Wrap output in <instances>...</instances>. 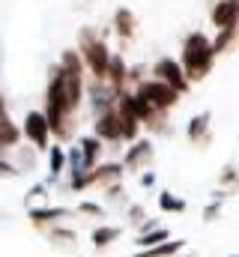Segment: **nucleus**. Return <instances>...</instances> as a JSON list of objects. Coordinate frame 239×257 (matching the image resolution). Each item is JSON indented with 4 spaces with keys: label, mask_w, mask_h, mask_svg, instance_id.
<instances>
[{
    "label": "nucleus",
    "mask_w": 239,
    "mask_h": 257,
    "mask_svg": "<svg viewBox=\"0 0 239 257\" xmlns=\"http://www.w3.org/2000/svg\"><path fill=\"white\" fill-rule=\"evenodd\" d=\"M182 66V75L188 78V84H197L203 81L209 72H212V63H215V54L209 48V36L194 30L182 39V57L177 60Z\"/></svg>",
    "instance_id": "obj_1"
},
{
    "label": "nucleus",
    "mask_w": 239,
    "mask_h": 257,
    "mask_svg": "<svg viewBox=\"0 0 239 257\" xmlns=\"http://www.w3.org/2000/svg\"><path fill=\"white\" fill-rule=\"evenodd\" d=\"M78 54L84 60V69H90L93 81H105L111 51H108V42L93 27H81V33H78Z\"/></svg>",
    "instance_id": "obj_2"
},
{
    "label": "nucleus",
    "mask_w": 239,
    "mask_h": 257,
    "mask_svg": "<svg viewBox=\"0 0 239 257\" xmlns=\"http://www.w3.org/2000/svg\"><path fill=\"white\" fill-rule=\"evenodd\" d=\"M123 177H126V171H123L120 162H105V165H96V168L84 171L78 180H72L69 189L75 194H81V192H87V189H105L111 183H123Z\"/></svg>",
    "instance_id": "obj_3"
},
{
    "label": "nucleus",
    "mask_w": 239,
    "mask_h": 257,
    "mask_svg": "<svg viewBox=\"0 0 239 257\" xmlns=\"http://www.w3.org/2000/svg\"><path fill=\"white\" fill-rule=\"evenodd\" d=\"M132 93H138L141 99H147V105H150L153 111H159V114H168L171 108H177L179 99H182L177 90H171L168 84H162V81H156V78H144Z\"/></svg>",
    "instance_id": "obj_4"
},
{
    "label": "nucleus",
    "mask_w": 239,
    "mask_h": 257,
    "mask_svg": "<svg viewBox=\"0 0 239 257\" xmlns=\"http://www.w3.org/2000/svg\"><path fill=\"white\" fill-rule=\"evenodd\" d=\"M153 159H156V147H153V141H150V138H135L132 147H126L120 165H123V171L144 174V171H150Z\"/></svg>",
    "instance_id": "obj_5"
},
{
    "label": "nucleus",
    "mask_w": 239,
    "mask_h": 257,
    "mask_svg": "<svg viewBox=\"0 0 239 257\" xmlns=\"http://www.w3.org/2000/svg\"><path fill=\"white\" fill-rule=\"evenodd\" d=\"M21 135L30 141V147H33L36 153H48V147H51V132H48V123H45L42 111H27V114H24Z\"/></svg>",
    "instance_id": "obj_6"
},
{
    "label": "nucleus",
    "mask_w": 239,
    "mask_h": 257,
    "mask_svg": "<svg viewBox=\"0 0 239 257\" xmlns=\"http://www.w3.org/2000/svg\"><path fill=\"white\" fill-rule=\"evenodd\" d=\"M69 215H75V209L72 206H30L27 209V221H30V227L33 230H39V233H45L48 227H54V224H63Z\"/></svg>",
    "instance_id": "obj_7"
},
{
    "label": "nucleus",
    "mask_w": 239,
    "mask_h": 257,
    "mask_svg": "<svg viewBox=\"0 0 239 257\" xmlns=\"http://www.w3.org/2000/svg\"><path fill=\"white\" fill-rule=\"evenodd\" d=\"M153 78H156V81H162V84H168L171 90H177L179 96L191 90L188 78L182 75V66H179L177 60H171V57H159V60L153 63Z\"/></svg>",
    "instance_id": "obj_8"
},
{
    "label": "nucleus",
    "mask_w": 239,
    "mask_h": 257,
    "mask_svg": "<svg viewBox=\"0 0 239 257\" xmlns=\"http://www.w3.org/2000/svg\"><path fill=\"white\" fill-rule=\"evenodd\" d=\"M120 123L123 120H120L117 108L99 114L96 123H93V138H99L102 144H123V128H120Z\"/></svg>",
    "instance_id": "obj_9"
},
{
    "label": "nucleus",
    "mask_w": 239,
    "mask_h": 257,
    "mask_svg": "<svg viewBox=\"0 0 239 257\" xmlns=\"http://www.w3.org/2000/svg\"><path fill=\"white\" fill-rule=\"evenodd\" d=\"M212 114L209 111H200V114H194L191 120H188V126H185V138H188V144L191 147H197V150H206L209 147V141H212Z\"/></svg>",
    "instance_id": "obj_10"
},
{
    "label": "nucleus",
    "mask_w": 239,
    "mask_h": 257,
    "mask_svg": "<svg viewBox=\"0 0 239 257\" xmlns=\"http://www.w3.org/2000/svg\"><path fill=\"white\" fill-rule=\"evenodd\" d=\"M209 21L215 30H224V27H236L239 24V0H218L209 12Z\"/></svg>",
    "instance_id": "obj_11"
},
{
    "label": "nucleus",
    "mask_w": 239,
    "mask_h": 257,
    "mask_svg": "<svg viewBox=\"0 0 239 257\" xmlns=\"http://www.w3.org/2000/svg\"><path fill=\"white\" fill-rule=\"evenodd\" d=\"M90 102H93V114L99 117V114H105V111H111L117 105V93L105 81H93L90 84Z\"/></svg>",
    "instance_id": "obj_12"
},
{
    "label": "nucleus",
    "mask_w": 239,
    "mask_h": 257,
    "mask_svg": "<svg viewBox=\"0 0 239 257\" xmlns=\"http://www.w3.org/2000/svg\"><path fill=\"white\" fill-rule=\"evenodd\" d=\"M114 33L120 36V42H132L138 36V15L129 6H120L114 12Z\"/></svg>",
    "instance_id": "obj_13"
},
{
    "label": "nucleus",
    "mask_w": 239,
    "mask_h": 257,
    "mask_svg": "<svg viewBox=\"0 0 239 257\" xmlns=\"http://www.w3.org/2000/svg\"><path fill=\"white\" fill-rule=\"evenodd\" d=\"M45 239H48V245L57 248V251H75V245H78V230H72V227H66V224H54V227L45 230Z\"/></svg>",
    "instance_id": "obj_14"
},
{
    "label": "nucleus",
    "mask_w": 239,
    "mask_h": 257,
    "mask_svg": "<svg viewBox=\"0 0 239 257\" xmlns=\"http://www.w3.org/2000/svg\"><path fill=\"white\" fill-rule=\"evenodd\" d=\"M120 233H123V227H117V224H96L90 230V245L96 251H105V248H111L120 239Z\"/></svg>",
    "instance_id": "obj_15"
},
{
    "label": "nucleus",
    "mask_w": 239,
    "mask_h": 257,
    "mask_svg": "<svg viewBox=\"0 0 239 257\" xmlns=\"http://www.w3.org/2000/svg\"><path fill=\"white\" fill-rule=\"evenodd\" d=\"M78 150H81V162H84V171H90V168H96L99 165V159H102V141L99 138H93V135H84V138H78Z\"/></svg>",
    "instance_id": "obj_16"
},
{
    "label": "nucleus",
    "mask_w": 239,
    "mask_h": 257,
    "mask_svg": "<svg viewBox=\"0 0 239 257\" xmlns=\"http://www.w3.org/2000/svg\"><path fill=\"white\" fill-rule=\"evenodd\" d=\"M126 72H129V63L123 60V54H111V60H108V75H105V84H108L114 93H123V90H126Z\"/></svg>",
    "instance_id": "obj_17"
},
{
    "label": "nucleus",
    "mask_w": 239,
    "mask_h": 257,
    "mask_svg": "<svg viewBox=\"0 0 239 257\" xmlns=\"http://www.w3.org/2000/svg\"><path fill=\"white\" fill-rule=\"evenodd\" d=\"M185 245H188V239H168V242H159V245H153V248H141V251H135L132 257H177L185 251Z\"/></svg>",
    "instance_id": "obj_18"
},
{
    "label": "nucleus",
    "mask_w": 239,
    "mask_h": 257,
    "mask_svg": "<svg viewBox=\"0 0 239 257\" xmlns=\"http://www.w3.org/2000/svg\"><path fill=\"white\" fill-rule=\"evenodd\" d=\"M168 239H174L171 236V227H153V230H144V233H138L135 236V248L141 251V248H153V245H159V242H168Z\"/></svg>",
    "instance_id": "obj_19"
},
{
    "label": "nucleus",
    "mask_w": 239,
    "mask_h": 257,
    "mask_svg": "<svg viewBox=\"0 0 239 257\" xmlns=\"http://www.w3.org/2000/svg\"><path fill=\"white\" fill-rule=\"evenodd\" d=\"M215 192H221L224 197H233L239 192V168L236 165H224L221 168V174H218V189Z\"/></svg>",
    "instance_id": "obj_20"
},
{
    "label": "nucleus",
    "mask_w": 239,
    "mask_h": 257,
    "mask_svg": "<svg viewBox=\"0 0 239 257\" xmlns=\"http://www.w3.org/2000/svg\"><path fill=\"white\" fill-rule=\"evenodd\" d=\"M66 174V150L60 144H51L48 147V177L60 180Z\"/></svg>",
    "instance_id": "obj_21"
},
{
    "label": "nucleus",
    "mask_w": 239,
    "mask_h": 257,
    "mask_svg": "<svg viewBox=\"0 0 239 257\" xmlns=\"http://www.w3.org/2000/svg\"><path fill=\"white\" fill-rule=\"evenodd\" d=\"M185 206H188V203H185L179 194H174V192H162V194H159V209H162V212L182 215V212H185Z\"/></svg>",
    "instance_id": "obj_22"
},
{
    "label": "nucleus",
    "mask_w": 239,
    "mask_h": 257,
    "mask_svg": "<svg viewBox=\"0 0 239 257\" xmlns=\"http://www.w3.org/2000/svg\"><path fill=\"white\" fill-rule=\"evenodd\" d=\"M84 174V162H81V150H78V144L72 147V150H66V177H69V183L72 180H78Z\"/></svg>",
    "instance_id": "obj_23"
},
{
    "label": "nucleus",
    "mask_w": 239,
    "mask_h": 257,
    "mask_svg": "<svg viewBox=\"0 0 239 257\" xmlns=\"http://www.w3.org/2000/svg\"><path fill=\"white\" fill-rule=\"evenodd\" d=\"M239 27H224V30H218V36H215V42H209V48H212V54L218 57L221 51H227L230 45H233V39H236Z\"/></svg>",
    "instance_id": "obj_24"
},
{
    "label": "nucleus",
    "mask_w": 239,
    "mask_h": 257,
    "mask_svg": "<svg viewBox=\"0 0 239 257\" xmlns=\"http://www.w3.org/2000/svg\"><path fill=\"white\" fill-rule=\"evenodd\" d=\"M105 200L114 203V206H123V209L132 203V200L126 197V186H123V183H111V186H105Z\"/></svg>",
    "instance_id": "obj_25"
},
{
    "label": "nucleus",
    "mask_w": 239,
    "mask_h": 257,
    "mask_svg": "<svg viewBox=\"0 0 239 257\" xmlns=\"http://www.w3.org/2000/svg\"><path fill=\"white\" fill-rule=\"evenodd\" d=\"M75 215H87V218H105V206L96 200H81L78 206H72Z\"/></svg>",
    "instance_id": "obj_26"
},
{
    "label": "nucleus",
    "mask_w": 239,
    "mask_h": 257,
    "mask_svg": "<svg viewBox=\"0 0 239 257\" xmlns=\"http://www.w3.org/2000/svg\"><path fill=\"white\" fill-rule=\"evenodd\" d=\"M126 218H129V224H132V227H141L150 215H147V206H144L141 200H135V203H129V206H126Z\"/></svg>",
    "instance_id": "obj_27"
},
{
    "label": "nucleus",
    "mask_w": 239,
    "mask_h": 257,
    "mask_svg": "<svg viewBox=\"0 0 239 257\" xmlns=\"http://www.w3.org/2000/svg\"><path fill=\"white\" fill-rule=\"evenodd\" d=\"M36 156H39L36 150H21V153H18V162H12V165H15L21 174H24V171H33V168H36Z\"/></svg>",
    "instance_id": "obj_28"
},
{
    "label": "nucleus",
    "mask_w": 239,
    "mask_h": 257,
    "mask_svg": "<svg viewBox=\"0 0 239 257\" xmlns=\"http://www.w3.org/2000/svg\"><path fill=\"white\" fill-rule=\"evenodd\" d=\"M218 218H221V200H209V203L203 206V221L212 224V221H218Z\"/></svg>",
    "instance_id": "obj_29"
},
{
    "label": "nucleus",
    "mask_w": 239,
    "mask_h": 257,
    "mask_svg": "<svg viewBox=\"0 0 239 257\" xmlns=\"http://www.w3.org/2000/svg\"><path fill=\"white\" fill-rule=\"evenodd\" d=\"M15 177H21V171H18L12 162H6V159L0 156V180H15Z\"/></svg>",
    "instance_id": "obj_30"
},
{
    "label": "nucleus",
    "mask_w": 239,
    "mask_h": 257,
    "mask_svg": "<svg viewBox=\"0 0 239 257\" xmlns=\"http://www.w3.org/2000/svg\"><path fill=\"white\" fill-rule=\"evenodd\" d=\"M6 126H15V123H12L9 108H6V99H3V93H0V128H6Z\"/></svg>",
    "instance_id": "obj_31"
},
{
    "label": "nucleus",
    "mask_w": 239,
    "mask_h": 257,
    "mask_svg": "<svg viewBox=\"0 0 239 257\" xmlns=\"http://www.w3.org/2000/svg\"><path fill=\"white\" fill-rule=\"evenodd\" d=\"M156 186V174L153 171H144L141 174V189H153Z\"/></svg>",
    "instance_id": "obj_32"
},
{
    "label": "nucleus",
    "mask_w": 239,
    "mask_h": 257,
    "mask_svg": "<svg viewBox=\"0 0 239 257\" xmlns=\"http://www.w3.org/2000/svg\"><path fill=\"white\" fill-rule=\"evenodd\" d=\"M177 257H179V254H177Z\"/></svg>",
    "instance_id": "obj_33"
}]
</instances>
